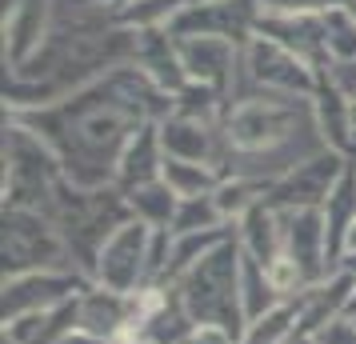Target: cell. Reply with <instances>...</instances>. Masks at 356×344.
<instances>
[{
    "instance_id": "17",
    "label": "cell",
    "mask_w": 356,
    "mask_h": 344,
    "mask_svg": "<svg viewBox=\"0 0 356 344\" xmlns=\"http://www.w3.org/2000/svg\"><path fill=\"white\" fill-rule=\"evenodd\" d=\"M236 240H241V248L252 261H260L268 268V264L280 256V213L260 200L252 213H244L241 220H236Z\"/></svg>"
},
{
    "instance_id": "30",
    "label": "cell",
    "mask_w": 356,
    "mask_h": 344,
    "mask_svg": "<svg viewBox=\"0 0 356 344\" xmlns=\"http://www.w3.org/2000/svg\"><path fill=\"white\" fill-rule=\"evenodd\" d=\"M56 344H100V341L97 336H88V332H81V328H72L65 341H56Z\"/></svg>"
},
{
    "instance_id": "22",
    "label": "cell",
    "mask_w": 356,
    "mask_h": 344,
    "mask_svg": "<svg viewBox=\"0 0 356 344\" xmlns=\"http://www.w3.org/2000/svg\"><path fill=\"white\" fill-rule=\"evenodd\" d=\"M296 328H300V296L276 304L273 312H264L260 320L244 328L241 344H292L296 341Z\"/></svg>"
},
{
    "instance_id": "5",
    "label": "cell",
    "mask_w": 356,
    "mask_h": 344,
    "mask_svg": "<svg viewBox=\"0 0 356 344\" xmlns=\"http://www.w3.org/2000/svg\"><path fill=\"white\" fill-rule=\"evenodd\" d=\"M44 268H76L60 229L44 213L4 204V277H24Z\"/></svg>"
},
{
    "instance_id": "25",
    "label": "cell",
    "mask_w": 356,
    "mask_h": 344,
    "mask_svg": "<svg viewBox=\"0 0 356 344\" xmlns=\"http://www.w3.org/2000/svg\"><path fill=\"white\" fill-rule=\"evenodd\" d=\"M212 229H232L220 208H216V197H188L180 200L177 216H172V232L184 236V232H212Z\"/></svg>"
},
{
    "instance_id": "27",
    "label": "cell",
    "mask_w": 356,
    "mask_h": 344,
    "mask_svg": "<svg viewBox=\"0 0 356 344\" xmlns=\"http://www.w3.org/2000/svg\"><path fill=\"white\" fill-rule=\"evenodd\" d=\"M321 81L337 92V97H344L348 104L356 100V60H328V65L321 68Z\"/></svg>"
},
{
    "instance_id": "26",
    "label": "cell",
    "mask_w": 356,
    "mask_h": 344,
    "mask_svg": "<svg viewBox=\"0 0 356 344\" xmlns=\"http://www.w3.org/2000/svg\"><path fill=\"white\" fill-rule=\"evenodd\" d=\"M328 28V60H356V17L353 8H332L324 13Z\"/></svg>"
},
{
    "instance_id": "10",
    "label": "cell",
    "mask_w": 356,
    "mask_h": 344,
    "mask_svg": "<svg viewBox=\"0 0 356 344\" xmlns=\"http://www.w3.org/2000/svg\"><path fill=\"white\" fill-rule=\"evenodd\" d=\"M60 0H4V65L17 72L44 49Z\"/></svg>"
},
{
    "instance_id": "24",
    "label": "cell",
    "mask_w": 356,
    "mask_h": 344,
    "mask_svg": "<svg viewBox=\"0 0 356 344\" xmlns=\"http://www.w3.org/2000/svg\"><path fill=\"white\" fill-rule=\"evenodd\" d=\"M180 8H184V0H132L116 13V24L132 28V33H152V28H168Z\"/></svg>"
},
{
    "instance_id": "14",
    "label": "cell",
    "mask_w": 356,
    "mask_h": 344,
    "mask_svg": "<svg viewBox=\"0 0 356 344\" xmlns=\"http://www.w3.org/2000/svg\"><path fill=\"white\" fill-rule=\"evenodd\" d=\"M76 328L97 336L100 344H113L120 336H132L136 332V300L132 293H108L92 284L88 293L81 296V316H76Z\"/></svg>"
},
{
    "instance_id": "9",
    "label": "cell",
    "mask_w": 356,
    "mask_h": 344,
    "mask_svg": "<svg viewBox=\"0 0 356 344\" xmlns=\"http://www.w3.org/2000/svg\"><path fill=\"white\" fill-rule=\"evenodd\" d=\"M280 256H289L308 284H321L332 272L328 256V229H324L321 208H300V213H280Z\"/></svg>"
},
{
    "instance_id": "4",
    "label": "cell",
    "mask_w": 356,
    "mask_h": 344,
    "mask_svg": "<svg viewBox=\"0 0 356 344\" xmlns=\"http://www.w3.org/2000/svg\"><path fill=\"white\" fill-rule=\"evenodd\" d=\"M321 72L300 60L296 52H289L284 44H276L268 36H248L241 49V72L232 84V97L228 104L252 92H276V97H312L316 92Z\"/></svg>"
},
{
    "instance_id": "6",
    "label": "cell",
    "mask_w": 356,
    "mask_h": 344,
    "mask_svg": "<svg viewBox=\"0 0 356 344\" xmlns=\"http://www.w3.org/2000/svg\"><path fill=\"white\" fill-rule=\"evenodd\" d=\"M348 172V156L337 148H321L305 161L289 168L280 181L268 184L264 204L276 213H300V208H324V200L332 197V188L340 184V177Z\"/></svg>"
},
{
    "instance_id": "29",
    "label": "cell",
    "mask_w": 356,
    "mask_h": 344,
    "mask_svg": "<svg viewBox=\"0 0 356 344\" xmlns=\"http://www.w3.org/2000/svg\"><path fill=\"white\" fill-rule=\"evenodd\" d=\"M180 344H241V341L228 336V332H220V328H193Z\"/></svg>"
},
{
    "instance_id": "2",
    "label": "cell",
    "mask_w": 356,
    "mask_h": 344,
    "mask_svg": "<svg viewBox=\"0 0 356 344\" xmlns=\"http://www.w3.org/2000/svg\"><path fill=\"white\" fill-rule=\"evenodd\" d=\"M177 293L180 309L188 312V320L196 328H220L228 336L244 341V304H241V240L236 232L228 236L225 245H216L196 261L177 284H168Z\"/></svg>"
},
{
    "instance_id": "16",
    "label": "cell",
    "mask_w": 356,
    "mask_h": 344,
    "mask_svg": "<svg viewBox=\"0 0 356 344\" xmlns=\"http://www.w3.org/2000/svg\"><path fill=\"white\" fill-rule=\"evenodd\" d=\"M312 120H316V132H321L324 148H337L344 156H353V148H356L353 108H348V100L337 97L324 81H316V92H312Z\"/></svg>"
},
{
    "instance_id": "3",
    "label": "cell",
    "mask_w": 356,
    "mask_h": 344,
    "mask_svg": "<svg viewBox=\"0 0 356 344\" xmlns=\"http://www.w3.org/2000/svg\"><path fill=\"white\" fill-rule=\"evenodd\" d=\"M60 181H65L60 156L33 129L4 120V204L49 216Z\"/></svg>"
},
{
    "instance_id": "32",
    "label": "cell",
    "mask_w": 356,
    "mask_h": 344,
    "mask_svg": "<svg viewBox=\"0 0 356 344\" xmlns=\"http://www.w3.org/2000/svg\"><path fill=\"white\" fill-rule=\"evenodd\" d=\"M113 344H152V341L140 336V332H132V336H120V341H113Z\"/></svg>"
},
{
    "instance_id": "1",
    "label": "cell",
    "mask_w": 356,
    "mask_h": 344,
    "mask_svg": "<svg viewBox=\"0 0 356 344\" xmlns=\"http://www.w3.org/2000/svg\"><path fill=\"white\" fill-rule=\"evenodd\" d=\"M168 113H172V97L129 60L49 108L4 116V120L33 129L60 156L65 181L97 193V188H116V161L132 140V132L152 120L161 124Z\"/></svg>"
},
{
    "instance_id": "31",
    "label": "cell",
    "mask_w": 356,
    "mask_h": 344,
    "mask_svg": "<svg viewBox=\"0 0 356 344\" xmlns=\"http://www.w3.org/2000/svg\"><path fill=\"white\" fill-rule=\"evenodd\" d=\"M344 252H356V220H353V229H348V236H344ZM340 252V256H344Z\"/></svg>"
},
{
    "instance_id": "8",
    "label": "cell",
    "mask_w": 356,
    "mask_h": 344,
    "mask_svg": "<svg viewBox=\"0 0 356 344\" xmlns=\"http://www.w3.org/2000/svg\"><path fill=\"white\" fill-rule=\"evenodd\" d=\"M92 288V280L76 268H44V272H24V277H4V325L33 312L60 309L68 300Z\"/></svg>"
},
{
    "instance_id": "35",
    "label": "cell",
    "mask_w": 356,
    "mask_h": 344,
    "mask_svg": "<svg viewBox=\"0 0 356 344\" xmlns=\"http://www.w3.org/2000/svg\"><path fill=\"white\" fill-rule=\"evenodd\" d=\"M353 17H356V4H353Z\"/></svg>"
},
{
    "instance_id": "23",
    "label": "cell",
    "mask_w": 356,
    "mask_h": 344,
    "mask_svg": "<svg viewBox=\"0 0 356 344\" xmlns=\"http://www.w3.org/2000/svg\"><path fill=\"white\" fill-rule=\"evenodd\" d=\"M212 197H216V208H220V216H225L228 224L236 229V220H241L244 213H252L260 200L268 197V184L241 181V177H225V181H220V188H216Z\"/></svg>"
},
{
    "instance_id": "28",
    "label": "cell",
    "mask_w": 356,
    "mask_h": 344,
    "mask_svg": "<svg viewBox=\"0 0 356 344\" xmlns=\"http://www.w3.org/2000/svg\"><path fill=\"white\" fill-rule=\"evenodd\" d=\"M356 0H260V8L273 13H332V8H353Z\"/></svg>"
},
{
    "instance_id": "13",
    "label": "cell",
    "mask_w": 356,
    "mask_h": 344,
    "mask_svg": "<svg viewBox=\"0 0 356 344\" xmlns=\"http://www.w3.org/2000/svg\"><path fill=\"white\" fill-rule=\"evenodd\" d=\"M161 145L168 152V161H196V164L220 168L225 132H220V124H209V120H193V116L168 113L161 120Z\"/></svg>"
},
{
    "instance_id": "21",
    "label": "cell",
    "mask_w": 356,
    "mask_h": 344,
    "mask_svg": "<svg viewBox=\"0 0 356 344\" xmlns=\"http://www.w3.org/2000/svg\"><path fill=\"white\" fill-rule=\"evenodd\" d=\"M180 200L188 197H212L216 188H220V168H212V164H196V161H164V177H161Z\"/></svg>"
},
{
    "instance_id": "34",
    "label": "cell",
    "mask_w": 356,
    "mask_h": 344,
    "mask_svg": "<svg viewBox=\"0 0 356 344\" xmlns=\"http://www.w3.org/2000/svg\"><path fill=\"white\" fill-rule=\"evenodd\" d=\"M348 108H353V129H356V100H353V104H348Z\"/></svg>"
},
{
    "instance_id": "19",
    "label": "cell",
    "mask_w": 356,
    "mask_h": 344,
    "mask_svg": "<svg viewBox=\"0 0 356 344\" xmlns=\"http://www.w3.org/2000/svg\"><path fill=\"white\" fill-rule=\"evenodd\" d=\"M324 229H328V256H332V268H337L340 252H344V236L356 220V181H353V168L340 177V184L332 188V197L324 200Z\"/></svg>"
},
{
    "instance_id": "33",
    "label": "cell",
    "mask_w": 356,
    "mask_h": 344,
    "mask_svg": "<svg viewBox=\"0 0 356 344\" xmlns=\"http://www.w3.org/2000/svg\"><path fill=\"white\" fill-rule=\"evenodd\" d=\"M348 168H353V181H356V148H353V156H348Z\"/></svg>"
},
{
    "instance_id": "18",
    "label": "cell",
    "mask_w": 356,
    "mask_h": 344,
    "mask_svg": "<svg viewBox=\"0 0 356 344\" xmlns=\"http://www.w3.org/2000/svg\"><path fill=\"white\" fill-rule=\"evenodd\" d=\"M124 200H129L132 220H140L148 229H172V216H177V208H180V197L164 181L136 184V188L124 193Z\"/></svg>"
},
{
    "instance_id": "20",
    "label": "cell",
    "mask_w": 356,
    "mask_h": 344,
    "mask_svg": "<svg viewBox=\"0 0 356 344\" xmlns=\"http://www.w3.org/2000/svg\"><path fill=\"white\" fill-rule=\"evenodd\" d=\"M241 304H244V320L248 325L260 320L264 312H273L276 304H284L280 293H276L273 277H268V268L260 261H252L244 248H241Z\"/></svg>"
},
{
    "instance_id": "15",
    "label": "cell",
    "mask_w": 356,
    "mask_h": 344,
    "mask_svg": "<svg viewBox=\"0 0 356 344\" xmlns=\"http://www.w3.org/2000/svg\"><path fill=\"white\" fill-rule=\"evenodd\" d=\"M164 161H168V152H164V145H161V124H156V120H152V124H140V129L132 132V140L124 145L120 161H116V188L129 193L136 184L161 181Z\"/></svg>"
},
{
    "instance_id": "7",
    "label": "cell",
    "mask_w": 356,
    "mask_h": 344,
    "mask_svg": "<svg viewBox=\"0 0 356 344\" xmlns=\"http://www.w3.org/2000/svg\"><path fill=\"white\" fill-rule=\"evenodd\" d=\"M148 248H152V229L140 220H124L120 229L104 240L92 268V284L108 293H140L148 280Z\"/></svg>"
},
{
    "instance_id": "11",
    "label": "cell",
    "mask_w": 356,
    "mask_h": 344,
    "mask_svg": "<svg viewBox=\"0 0 356 344\" xmlns=\"http://www.w3.org/2000/svg\"><path fill=\"white\" fill-rule=\"evenodd\" d=\"M177 49H180V65H184L188 81L204 84V88H216L225 100L232 97L244 44L225 40V36H184V40H177Z\"/></svg>"
},
{
    "instance_id": "12",
    "label": "cell",
    "mask_w": 356,
    "mask_h": 344,
    "mask_svg": "<svg viewBox=\"0 0 356 344\" xmlns=\"http://www.w3.org/2000/svg\"><path fill=\"white\" fill-rule=\"evenodd\" d=\"M257 36H268L276 44H284L300 60H308L316 72L328 65V28H324L321 13H273V8H260Z\"/></svg>"
}]
</instances>
